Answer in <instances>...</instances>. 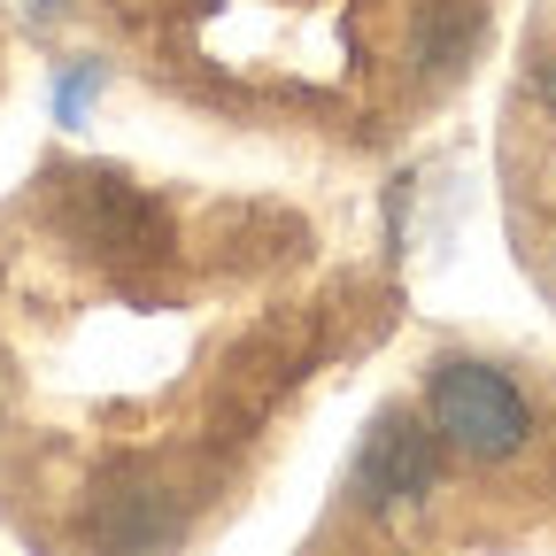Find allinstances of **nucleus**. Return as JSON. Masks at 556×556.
<instances>
[{"instance_id":"1","label":"nucleus","mask_w":556,"mask_h":556,"mask_svg":"<svg viewBox=\"0 0 556 556\" xmlns=\"http://www.w3.org/2000/svg\"><path fill=\"white\" fill-rule=\"evenodd\" d=\"M426 417L448 448H464L479 464H503L533 441V409H526L518 379L479 356H441L426 371Z\"/></svg>"},{"instance_id":"2","label":"nucleus","mask_w":556,"mask_h":556,"mask_svg":"<svg viewBox=\"0 0 556 556\" xmlns=\"http://www.w3.org/2000/svg\"><path fill=\"white\" fill-rule=\"evenodd\" d=\"M433 471H441V433L433 417L417 409H379V426L364 433V456H356V503L364 510H409L433 495Z\"/></svg>"},{"instance_id":"3","label":"nucleus","mask_w":556,"mask_h":556,"mask_svg":"<svg viewBox=\"0 0 556 556\" xmlns=\"http://www.w3.org/2000/svg\"><path fill=\"white\" fill-rule=\"evenodd\" d=\"M70 217H78V232L101 255H155L163 248V208L116 178H78V208Z\"/></svg>"},{"instance_id":"4","label":"nucleus","mask_w":556,"mask_h":556,"mask_svg":"<svg viewBox=\"0 0 556 556\" xmlns=\"http://www.w3.org/2000/svg\"><path fill=\"white\" fill-rule=\"evenodd\" d=\"M479 31H486V9H479V0H433V9H426V31H417V54H426V70L456 78V70L471 62V47H479Z\"/></svg>"},{"instance_id":"5","label":"nucleus","mask_w":556,"mask_h":556,"mask_svg":"<svg viewBox=\"0 0 556 556\" xmlns=\"http://www.w3.org/2000/svg\"><path fill=\"white\" fill-rule=\"evenodd\" d=\"M101 93V62H78V70H62V86H54V124H86Z\"/></svg>"},{"instance_id":"6","label":"nucleus","mask_w":556,"mask_h":556,"mask_svg":"<svg viewBox=\"0 0 556 556\" xmlns=\"http://www.w3.org/2000/svg\"><path fill=\"white\" fill-rule=\"evenodd\" d=\"M548 101H556V70H548Z\"/></svg>"}]
</instances>
